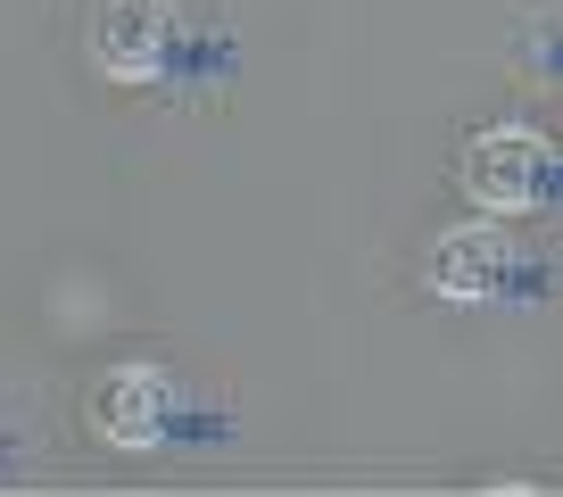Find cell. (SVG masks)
<instances>
[{"label": "cell", "instance_id": "obj_2", "mask_svg": "<svg viewBox=\"0 0 563 497\" xmlns=\"http://www.w3.org/2000/svg\"><path fill=\"white\" fill-rule=\"evenodd\" d=\"M464 191H473L489 216L530 208V191H539V142H530V133H514V124L481 133V142L464 150Z\"/></svg>", "mask_w": 563, "mask_h": 497}, {"label": "cell", "instance_id": "obj_1", "mask_svg": "<svg viewBox=\"0 0 563 497\" xmlns=\"http://www.w3.org/2000/svg\"><path fill=\"white\" fill-rule=\"evenodd\" d=\"M166 42H175V9L166 0H108L91 18V67L117 75V84H141V75H158Z\"/></svg>", "mask_w": 563, "mask_h": 497}, {"label": "cell", "instance_id": "obj_4", "mask_svg": "<svg viewBox=\"0 0 563 497\" xmlns=\"http://www.w3.org/2000/svg\"><path fill=\"white\" fill-rule=\"evenodd\" d=\"M497 266H506L497 232H448V241H431V290L440 299H481L497 283Z\"/></svg>", "mask_w": 563, "mask_h": 497}, {"label": "cell", "instance_id": "obj_3", "mask_svg": "<svg viewBox=\"0 0 563 497\" xmlns=\"http://www.w3.org/2000/svg\"><path fill=\"white\" fill-rule=\"evenodd\" d=\"M158 423H166V373L117 365L100 390H91V431H100L108 448H150Z\"/></svg>", "mask_w": 563, "mask_h": 497}]
</instances>
